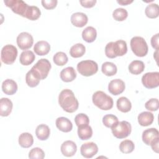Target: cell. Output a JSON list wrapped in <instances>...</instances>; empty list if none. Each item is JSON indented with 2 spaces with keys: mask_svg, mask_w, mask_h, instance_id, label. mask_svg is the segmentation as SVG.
Instances as JSON below:
<instances>
[{
  "mask_svg": "<svg viewBox=\"0 0 159 159\" xmlns=\"http://www.w3.org/2000/svg\"><path fill=\"white\" fill-rule=\"evenodd\" d=\"M125 88V83L120 79L111 80L108 85V90L110 93L117 96L124 92Z\"/></svg>",
  "mask_w": 159,
  "mask_h": 159,
  "instance_id": "cell-14",
  "label": "cell"
},
{
  "mask_svg": "<svg viewBox=\"0 0 159 159\" xmlns=\"http://www.w3.org/2000/svg\"><path fill=\"white\" fill-rule=\"evenodd\" d=\"M127 52L126 42L119 40L116 42H109L105 47V54L109 58H114L117 57H122Z\"/></svg>",
  "mask_w": 159,
  "mask_h": 159,
  "instance_id": "cell-2",
  "label": "cell"
},
{
  "mask_svg": "<svg viewBox=\"0 0 159 159\" xmlns=\"http://www.w3.org/2000/svg\"><path fill=\"white\" fill-rule=\"evenodd\" d=\"M93 104L101 110H110L113 107L112 98L102 91L95 92L92 97Z\"/></svg>",
  "mask_w": 159,
  "mask_h": 159,
  "instance_id": "cell-3",
  "label": "cell"
},
{
  "mask_svg": "<svg viewBox=\"0 0 159 159\" xmlns=\"http://www.w3.org/2000/svg\"><path fill=\"white\" fill-rule=\"evenodd\" d=\"M60 76L63 81L68 83L73 81L76 78V73L73 67L68 66L61 71Z\"/></svg>",
  "mask_w": 159,
  "mask_h": 159,
  "instance_id": "cell-21",
  "label": "cell"
},
{
  "mask_svg": "<svg viewBox=\"0 0 159 159\" xmlns=\"http://www.w3.org/2000/svg\"><path fill=\"white\" fill-rule=\"evenodd\" d=\"M34 43L32 36L28 32H23L20 33L17 37V44L23 50L30 48Z\"/></svg>",
  "mask_w": 159,
  "mask_h": 159,
  "instance_id": "cell-12",
  "label": "cell"
},
{
  "mask_svg": "<svg viewBox=\"0 0 159 159\" xmlns=\"http://www.w3.org/2000/svg\"><path fill=\"white\" fill-rule=\"evenodd\" d=\"M145 15L150 19H155L158 17L159 15V7L158 5L155 3L148 4L145 10Z\"/></svg>",
  "mask_w": 159,
  "mask_h": 159,
  "instance_id": "cell-32",
  "label": "cell"
},
{
  "mask_svg": "<svg viewBox=\"0 0 159 159\" xmlns=\"http://www.w3.org/2000/svg\"><path fill=\"white\" fill-rule=\"evenodd\" d=\"M78 71L83 76H89L94 75L98 70V65L93 60H83L77 65Z\"/></svg>",
  "mask_w": 159,
  "mask_h": 159,
  "instance_id": "cell-7",
  "label": "cell"
},
{
  "mask_svg": "<svg viewBox=\"0 0 159 159\" xmlns=\"http://www.w3.org/2000/svg\"><path fill=\"white\" fill-rule=\"evenodd\" d=\"M135 145L130 140H124L119 145V149L123 153H130L134 151Z\"/></svg>",
  "mask_w": 159,
  "mask_h": 159,
  "instance_id": "cell-35",
  "label": "cell"
},
{
  "mask_svg": "<svg viewBox=\"0 0 159 159\" xmlns=\"http://www.w3.org/2000/svg\"><path fill=\"white\" fill-rule=\"evenodd\" d=\"M35 134L40 140H46L50 134V128L45 124H40L35 129Z\"/></svg>",
  "mask_w": 159,
  "mask_h": 159,
  "instance_id": "cell-23",
  "label": "cell"
},
{
  "mask_svg": "<svg viewBox=\"0 0 159 159\" xmlns=\"http://www.w3.org/2000/svg\"><path fill=\"white\" fill-rule=\"evenodd\" d=\"M153 120L154 116L150 112L144 111L138 116V122L141 126H148L153 123Z\"/></svg>",
  "mask_w": 159,
  "mask_h": 159,
  "instance_id": "cell-22",
  "label": "cell"
},
{
  "mask_svg": "<svg viewBox=\"0 0 159 159\" xmlns=\"http://www.w3.org/2000/svg\"><path fill=\"white\" fill-rule=\"evenodd\" d=\"M50 50V45L47 42L44 40H40L37 42L34 47V51L35 53L40 56L47 55Z\"/></svg>",
  "mask_w": 159,
  "mask_h": 159,
  "instance_id": "cell-20",
  "label": "cell"
},
{
  "mask_svg": "<svg viewBox=\"0 0 159 159\" xmlns=\"http://www.w3.org/2000/svg\"><path fill=\"white\" fill-rule=\"evenodd\" d=\"M61 153L66 157H70L73 156L77 150V146L76 143L71 140L65 141L60 147Z\"/></svg>",
  "mask_w": 159,
  "mask_h": 159,
  "instance_id": "cell-15",
  "label": "cell"
},
{
  "mask_svg": "<svg viewBox=\"0 0 159 159\" xmlns=\"http://www.w3.org/2000/svg\"><path fill=\"white\" fill-rule=\"evenodd\" d=\"M101 71L103 74L107 76H112L115 75L117 71V68L116 65L112 62L106 61L102 63L101 66Z\"/></svg>",
  "mask_w": 159,
  "mask_h": 159,
  "instance_id": "cell-30",
  "label": "cell"
},
{
  "mask_svg": "<svg viewBox=\"0 0 159 159\" xmlns=\"http://www.w3.org/2000/svg\"><path fill=\"white\" fill-rule=\"evenodd\" d=\"M128 12L123 8H117L113 11L112 17L116 21H123L127 19Z\"/></svg>",
  "mask_w": 159,
  "mask_h": 159,
  "instance_id": "cell-38",
  "label": "cell"
},
{
  "mask_svg": "<svg viewBox=\"0 0 159 159\" xmlns=\"http://www.w3.org/2000/svg\"><path fill=\"white\" fill-rule=\"evenodd\" d=\"M142 141L147 145H150L152 150L158 153L159 132L155 128H150L145 130L142 133Z\"/></svg>",
  "mask_w": 159,
  "mask_h": 159,
  "instance_id": "cell-4",
  "label": "cell"
},
{
  "mask_svg": "<svg viewBox=\"0 0 159 159\" xmlns=\"http://www.w3.org/2000/svg\"><path fill=\"white\" fill-rule=\"evenodd\" d=\"M78 135L79 138L82 140H88L93 135V129L89 125L78 127Z\"/></svg>",
  "mask_w": 159,
  "mask_h": 159,
  "instance_id": "cell-29",
  "label": "cell"
},
{
  "mask_svg": "<svg viewBox=\"0 0 159 159\" xmlns=\"http://www.w3.org/2000/svg\"><path fill=\"white\" fill-rule=\"evenodd\" d=\"M44 157V152L39 147L33 148L29 153V158L31 159H43Z\"/></svg>",
  "mask_w": 159,
  "mask_h": 159,
  "instance_id": "cell-40",
  "label": "cell"
},
{
  "mask_svg": "<svg viewBox=\"0 0 159 159\" xmlns=\"http://www.w3.org/2000/svg\"><path fill=\"white\" fill-rule=\"evenodd\" d=\"M58 103L61 107L66 112L73 113L79 106V103L73 92L69 89L62 90L58 96Z\"/></svg>",
  "mask_w": 159,
  "mask_h": 159,
  "instance_id": "cell-1",
  "label": "cell"
},
{
  "mask_svg": "<svg viewBox=\"0 0 159 159\" xmlns=\"http://www.w3.org/2000/svg\"><path fill=\"white\" fill-rule=\"evenodd\" d=\"M2 90L7 95H13L17 91V84L13 80H5L2 84Z\"/></svg>",
  "mask_w": 159,
  "mask_h": 159,
  "instance_id": "cell-18",
  "label": "cell"
},
{
  "mask_svg": "<svg viewBox=\"0 0 159 159\" xmlns=\"http://www.w3.org/2000/svg\"><path fill=\"white\" fill-rule=\"evenodd\" d=\"M97 36L96 30L91 26L86 27L82 32V37L84 41L88 43L93 42Z\"/></svg>",
  "mask_w": 159,
  "mask_h": 159,
  "instance_id": "cell-24",
  "label": "cell"
},
{
  "mask_svg": "<svg viewBox=\"0 0 159 159\" xmlns=\"http://www.w3.org/2000/svg\"><path fill=\"white\" fill-rule=\"evenodd\" d=\"M117 2L122 6H127L128 4H130L133 2L132 0H117Z\"/></svg>",
  "mask_w": 159,
  "mask_h": 159,
  "instance_id": "cell-45",
  "label": "cell"
},
{
  "mask_svg": "<svg viewBox=\"0 0 159 159\" xmlns=\"http://www.w3.org/2000/svg\"><path fill=\"white\" fill-rule=\"evenodd\" d=\"M71 24L77 27H84L88 21V16L83 12H75L73 13L71 16Z\"/></svg>",
  "mask_w": 159,
  "mask_h": 159,
  "instance_id": "cell-16",
  "label": "cell"
},
{
  "mask_svg": "<svg viewBox=\"0 0 159 159\" xmlns=\"http://www.w3.org/2000/svg\"><path fill=\"white\" fill-rule=\"evenodd\" d=\"M17 56V50L12 45L8 44L4 46L1 52V61L6 65L12 64Z\"/></svg>",
  "mask_w": 159,
  "mask_h": 159,
  "instance_id": "cell-9",
  "label": "cell"
},
{
  "mask_svg": "<svg viewBox=\"0 0 159 159\" xmlns=\"http://www.w3.org/2000/svg\"><path fill=\"white\" fill-rule=\"evenodd\" d=\"M40 81V80L32 70H30L25 75V82L29 87H36L39 84Z\"/></svg>",
  "mask_w": 159,
  "mask_h": 159,
  "instance_id": "cell-33",
  "label": "cell"
},
{
  "mask_svg": "<svg viewBox=\"0 0 159 159\" xmlns=\"http://www.w3.org/2000/svg\"><path fill=\"white\" fill-rule=\"evenodd\" d=\"M12 101L7 98H2L0 100V115L2 117L8 116L12 109Z\"/></svg>",
  "mask_w": 159,
  "mask_h": 159,
  "instance_id": "cell-19",
  "label": "cell"
},
{
  "mask_svg": "<svg viewBox=\"0 0 159 159\" xmlns=\"http://www.w3.org/2000/svg\"><path fill=\"white\" fill-rule=\"evenodd\" d=\"M118 122V118L113 114H106L102 117L103 124L108 128H112Z\"/></svg>",
  "mask_w": 159,
  "mask_h": 159,
  "instance_id": "cell-37",
  "label": "cell"
},
{
  "mask_svg": "<svg viewBox=\"0 0 159 159\" xmlns=\"http://www.w3.org/2000/svg\"><path fill=\"white\" fill-rule=\"evenodd\" d=\"M117 107L122 112H128L130 111L132 104L126 97H120L117 101Z\"/></svg>",
  "mask_w": 159,
  "mask_h": 159,
  "instance_id": "cell-28",
  "label": "cell"
},
{
  "mask_svg": "<svg viewBox=\"0 0 159 159\" xmlns=\"http://www.w3.org/2000/svg\"><path fill=\"white\" fill-rule=\"evenodd\" d=\"M86 51V48L82 43H76L73 45L70 50V55L73 58H79L82 57Z\"/></svg>",
  "mask_w": 159,
  "mask_h": 159,
  "instance_id": "cell-31",
  "label": "cell"
},
{
  "mask_svg": "<svg viewBox=\"0 0 159 159\" xmlns=\"http://www.w3.org/2000/svg\"><path fill=\"white\" fill-rule=\"evenodd\" d=\"M128 68L130 73L137 75L143 71L145 65L140 60H134L130 63Z\"/></svg>",
  "mask_w": 159,
  "mask_h": 159,
  "instance_id": "cell-27",
  "label": "cell"
},
{
  "mask_svg": "<svg viewBox=\"0 0 159 159\" xmlns=\"http://www.w3.org/2000/svg\"><path fill=\"white\" fill-rule=\"evenodd\" d=\"M33 143L34 138L30 133L24 132L19 137V144L22 148H29L33 145Z\"/></svg>",
  "mask_w": 159,
  "mask_h": 159,
  "instance_id": "cell-25",
  "label": "cell"
},
{
  "mask_svg": "<svg viewBox=\"0 0 159 159\" xmlns=\"http://www.w3.org/2000/svg\"><path fill=\"white\" fill-rule=\"evenodd\" d=\"M130 48L133 53L137 57H145L148 53V45L142 37H134L130 40Z\"/></svg>",
  "mask_w": 159,
  "mask_h": 159,
  "instance_id": "cell-5",
  "label": "cell"
},
{
  "mask_svg": "<svg viewBox=\"0 0 159 159\" xmlns=\"http://www.w3.org/2000/svg\"><path fill=\"white\" fill-rule=\"evenodd\" d=\"M35 58V56L33 52L30 50H24L20 55L19 61L22 65L28 66L34 62Z\"/></svg>",
  "mask_w": 159,
  "mask_h": 159,
  "instance_id": "cell-26",
  "label": "cell"
},
{
  "mask_svg": "<svg viewBox=\"0 0 159 159\" xmlns=\"http://www.w3.org/2000/svg\"><path fill=\"white\" fill-rule=\"evenodd\" d=\"M75 122L76 125L78 127L88 125L89 123V119L86 114L83 113H80L75 116Z\"/></svg>",
  "mask_w": 159,
  "mask_h": 159,
  "instance_id": "cell-39",
  "label": "cell"
},
{
  "mask_svg": "<svg viewBox=\"0 0 159 159\" xmlns=\"http://www.w3.org/2000/svg\"><path fill=\"white\" fill-rule=\"evenodd\" d=\"M158 50H156V52L153 53V57H154L157 62V60H158Z\"/></svg>",
  "mask_w": 159,
  "mask_h": 159,
  "instance_id": "cell-46",
  "label": "cell"
},
{
  "mask_svg": "<svg viewBox=\"0 0 159 159\" xmlns=\"http://www.w3.org/2000/svg\"><path fill=\"white\" fill-rule=\"evenodd\" d=\"M142 83L148 89L158 87L159 85V73L158 71L146 73L142 77Z\"/></svg>",
  "mask_w": 159,
  "mask_h": 159,
  "instance_id": "cell-11",
  "label": "cell"
},
{
  "mask_svg": "<svg viewBox=\"0 0 159 159\" xmlns=\"http://www.w3.org/2000/svg\"><path fill=\"white\" fill-rule=\"evenodd\" d=\"M51 67V64L47 59L42 58L40 59L30 70H32L39 78L42 80L47 77Z\"/></svg>",
  "mask_w": 159,
  "mask_h": 159,
  "instance_id": "cell-6",
  "label": "cell"
},
{
  "mask_svg": "<svg viewBox=\"0 0 159 159\" xmlns=\"http://www.w3.org/2000/svg\"><path fill=\"white\" fill-rule=\"evenodd\" d=\"M41 2L45 9H53L57 6L58 1L57 0H42Z\"/></svg>",
  "mask_w": 159,
  "mask_h": 159,
  "instance_id": "cell-42",
  "label": "cell"
},
{
  "mask_svg": "<svg viewBox=\"0 0 159 159\" xmlns=\"http://www.w3.org/2000/svg\"><path fill=\"white\" fill-rule=\"evenodd\" d=\"M81 5L85 8H91L95 6L96 3V0H81L80 1Z\"/></svg>",
  "mask_w": 159,
  "mask_h": 159,
  "instance_id": "cell-43",
  "label": "cell"
},
{
  "mask_svg": "<svg viewBox=\"0 0 159 159\" xmlns=\"http://www.w3.org/2000/svg\"><path fill=\"white\" fill-rule=\"evenodd\" d=\"M113 135L117 139H124L128 137L132 130L130 124L125 120L118 122L111 128Z\"/></svg>",
  "mask_w": 159,
  "mask_h": 159,
  "instance_id": "cell-8",
  "label": "cell"
},
{
  "mask_svg": "<svg viewBox=\"0 0 159 159\" xmlns=\"http://www.w3.org/2000/svg\"><path fill=\"white\" fill-rule=\"evenodd\" d=\"M4 2L13 12L25 17L29 6L24 1L22 0H5Z\"/></svg>",
  "mask_w": 159,
  "mask_h": 159,
  "instance_id": "cell-10",
  "label": "cell"
},
{
  "mask_svg": "<svg viewBox=\"0 0 159 159\" xmlns=\"http://www.w3.org/2000/svg\"><path fill=\"white\" fill-rule=\"evenodd\" d=\"M81 154L86 158H91L97 154L98 152V147L94 142H87L83 143L80 148Z\"/></svg>",
  "mask_w": 159,
  "mask_h": 159,
  "instance_id": "cell-13",
  "label": "cell"
},
{
  "mask_svg": "<svg viewBox=\"0 0 159 159\" xmlns=\"http://www.w3.org/2000/svg\"><path fill=\"white\" fill-rule=\"evenodd\" d=\"M145 108L150 111H156L159 107L158 99L157 98H152L147 101L145 104Z\"/></svg>",
  "mask_w": 159,
  "mask_h": 159,
  "instance_id": "cell-41",
  "label": "cell"
},
{
  "mask_svg": "<svg viewBox=\"0 0 159 159\" xmlns=\"http://www.w3.org/2000/svg\"><path fill=\"white\" fill-rule=\"evenodd\" d=\"M53 60L55 65L58 66H63L68 62V58L65 53L58 52L54 55Z\"/></svg>",
  "mask_w": 159,
  "mask_h": 159,
  "instance_id": "cell-36",
  "label": "cell"
},
{
  "mask_svg": "<svg viewBox=\"0 0 159 159\" xmlns=\"http://www.w3.org/2000/svg\"><path fill=\"white\" fill-rule=\"evenodd\" d=\"M158 40H159V34H156L151 39V45L152 47L155 48L156 50H158V48H159Z\"/></svg>",
  "mask_w": 159,
  "mask_h": 159,
  "instance_id": "cell-44",
  "label": "cell"
},
{
  "mask_svg": "<svg viewBox=\"0 0 159 159\" xmlns=\"http://www.w3.org/2000/svg\"><path fill=\"white\" fill-rule=\"evenodd\" d=\"M55 124L57 127L61 132H69L73 129L71 122L66 117H60L56 119Z\"/></svg>",
  "mask_w": 159,
  "mask_h": 159,
  "instance_id": "cell-17",
  "label": "cell"
},
{
  "mask_svg": "<svg viewBox=\"0 0 159 159\" xmlns=\"http://www.w3.org/2000/svg\"><path fill=\"white\" fill-rule=\"evenodd\" d=\"M41 15V12L39 8L35 6H29L25 17L30 20H37Z\"/></svg>",
  "mask_w": 159,
  "mask_h": 159,
  "instance_id": "cell-34",
  "label": "cell"
}]
</instances>
